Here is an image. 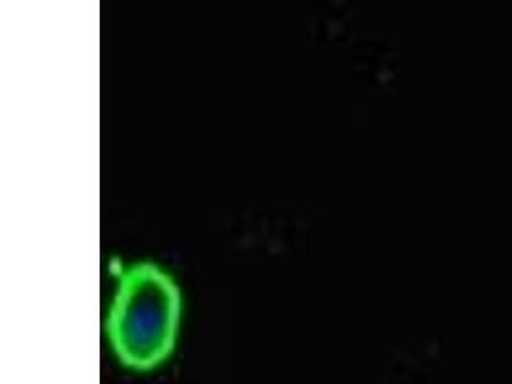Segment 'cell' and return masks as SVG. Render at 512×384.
I'll return each mask as SVG.
<instances>
[{
	"mask_svg": "<svg viewBox=\"0 0 512 384\" xmlns=\"http://www.w3.org/2000/svg\"><path fill=\"white\" fill-rule=\"evenodd\" d=\"M181 321V288L160 265L127 267L108 313V338L123 365L148 371L173 354Z\"/></svg>",
	"mask_w": 512,
	"mask_h": 384,
	"instance_id": "cell-1",
	"label": "cell"
}]
</instances>
